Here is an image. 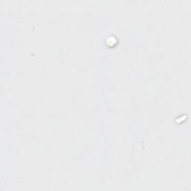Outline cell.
Wrapping results in <instances>:
<instances>
[{"label":"cell","mask_w":191,"mask_h":191,"mask_svg":"<svg viewBox=\"0 0 191 191\" xmlns=\"http://www.w3.org/2000/svg\"><path fill=\"white\" fill-rule=\"evenodd\" d=\"M118 40L116 39V37L114 36H110L108 37H107L106 40H105V43H106V45L108 47H113L116 45V43H117Z\"/></svg>","instance_id":"cell-1"}]
</instances>
